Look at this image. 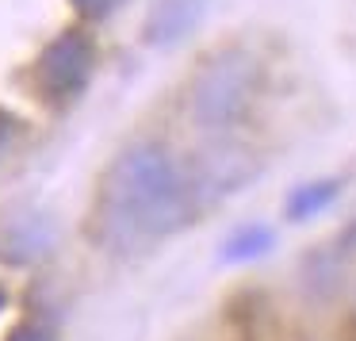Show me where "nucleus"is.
Masks as SVG:
<instances>
[{
	"label": "nucleus",
	"mask_w": 356,
	"mask_h": 341,
	"mask_svg": "<svg viewBox=\"0 0 356 341\" xmlns=\"http://www.w3.org/2000/svg\"><path fill=\"white\" fill-rule=\"evenodd\" d=\"M200 211V184L165 142L119 150L96 180L88 234L111 253H134L184 230Z\"/></svg>",
	"instance_id": "f257e3e1"
},
{
	"label": "nucleus",
	"mask_w": 356,
	"mask_h": 341,
	"mask_svg": "<svg viewBox=\"0 0 356 341\" xmlns=\"http://www.w3.org/2000/svg\"><path fill=\"white\" fill-rule=\"evenodd\" d=\"M261 58L245 47H222L207 54L188 85V116L203 131H230L245 119L261 93Z\"/></svg>",
	"instance_id": "f03ea898"
},
{
	"label": "nucleus",
	"mask_w": 356,
	"mask_h": 341,
	"mask_svg": "<svg viewBox=\"0 0 356 341\" xmlns=\"http://www.w3.org/2000/svg\"><path fill=\"white\" fill-rule=\"evenodd\" d=\"M100 62V47L85 27H65L58 31L47 47L39 50L31 65V88L42 104L50 108H65L77 96H85L88 81Z\"/></svg>",
	"instance_id": "7ed1b4c3"
},
{
	"label": "nucleus",
	"mask_w": 356,
	"mask_h": 341,
	"mask_svg": "<svg viewBox=\"0 0 356 341\" xmlns=\"http://www.w3.org/2000/svg\"><path fill=\"white\" fill-rule=\"evenodd\" d=\"M54 241V230H50L47 219L39 215H24V219H12L4 230H0V257L12 264H24L42 257Z\"/></svg>",
	"instance_id": "20e7f679"
},
{
	"label": "nucleus",
	"mask_w": 356,
	"mask_h": 341,
	"mask_svg": "<svg viewBox=\"0 0 356 341\" xmlns=\"http://www.w3.org/2000/svg\"><path fill=\"white\" fill-rule=\"evenodd\" d=\"M337 192H341V180H337V177L307 180V184L291 188V196H287V203H284V215L291 219V223H307V219H318L333 200H337Z\"/></svg>",
	"instance_id": "39448f33"
},
{
	"label": "nucleus",
	"mask_w": 356,
	"mask_h": 341,
	"mask_svg": "<svg viewBox=\"0 0 356 341\" xmlns=\"http://www.w3.org/2000/svg\"><path fill=\"white\" fill-rule=\"evenodd\" d=\"M272 246H276V230H272V226H264V223H249V226H238V230L222 241V261L226 264L261 261Z\"/></svg>",
	"instance_id": "423d86ee"
},
{
	"label": "nucleus",
	"mask_w": 356,
	"mask_h": 341,
	"mask_svg": "<svg viewBox=\"0 0 356 341\" xmlns=\"http://www.w3.org/2000/svg\"><path fill=\"white\" fill-rule=\"evenodd\" d=\"M188 24H192V8H188V0H165V4H157L154 16H149V42L180 39Z\"/></svg>",
	"instance_id": "0eeeda50"
},
{
	"label": "nucleus",
	"mask_w": 356,
	"mask_h": 341,
	"mask_svg": "<svg viewBox=\"0 0 356 341\" xmlns=\"http://www.w3.org/2000/svg\"><path fill=\"white\" fill-rule=\"evenodd\" d=\"M73 12H77L81 19H88V24H100V19H108L111 12L123 4V0H70Z\"/></svg>",
	"instance_id": "6e6552de"
},
{
	"label": "nucleus",
	"mask_w": 356,
	"mask_h": 341,
	"mask_svg": "<svg viewBox=\"0 0 356 341\" xmlns=\"http://www.w3.org/2000/svg\"><path fill=\"white\" fill-rule=\"evenodd\" d=\"M4 341H54V333H50L42 322H31V318H27V322L12 326V330L4 333Z\"/></svg>",
	"instance_id": "1a4fd4ad"
},
{
	"label": "nucleus",
	"mask_w": 356,
	"mask_h": 341,
	"mask_svg": "<svg viewBox=\"0 0 356 341\" xmlns=\"http://www.w3.org/2000/svg\"><path fill=\"white\" fill-rule=\"evenodd\" d=\"M16 134H19V119L12 116L8 108H0V154L12 146V138H16Z\"/></svg>",
	"instance_id": "9d476101"
},
{
	"label": "nucleus",
	"mask_w": 356,
	"mask_h": 341,
	"mask_svg": "<svg viewBox=\"0 0 356 341\" xmlns=\"http://www.w3.org/2000/svg\"><path fill=\"white\" fill-rule=\"evenodd\" d=\"M4 307H8V287L0 284V310H4Z\"/></svg>",
	"instance_id": "9b49d317"
}]
</instances>
